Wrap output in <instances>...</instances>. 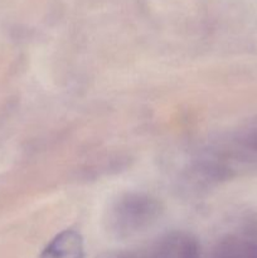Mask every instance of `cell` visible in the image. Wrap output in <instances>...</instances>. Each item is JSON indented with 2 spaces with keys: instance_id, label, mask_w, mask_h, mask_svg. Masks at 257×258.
Wrapping results in <instances>:
<instances>
[{
  "instance_id": "cell-1",
  "label": "cell",
  "mask_w": 257,
  "mask_h": 258,
  "mask_svg": "<svg viewBox=\"0 0 257 258\" xmlns=\"http://www.w3.org/2000/svg\"><path fill=\"white\" fill-rule=\"evenodd\" d=\"M158 199L146 193L128 191L121 194L106 212L105 226L116 239H133L150 231L161 217Z\"/></svg>"
},
{
  "instance_id": "cell-2",
  "label": "cell",
  "mask_w": 257,
  "mask_h": 258,
  "mask_svg": "<svg viewBox=\"0 0 257 258\" xmlns=\"http://www.w3.org/2000/svg\"><path fill=\"white\" fill-rule=\"evenodd\" d=\"M209 258H257V224L244 222L214 243Z\"/></svg>"
},
{
  "instance_id": "cell-3",
  "label": "cell",
  "mask_w": 257,
  "mask_h": 258,
  "mask_svg": "<svg viewBox=\"0 0 257 258\" xmlns=\"http://www.w3.org/2000/svg\"><path fill=\"white\" fill-rule=\"evenodd\" d=\"M39 258H85L82 236L73 229L60 232L45 246Z\"/></svg>"
},
{
  "instance_id": "cell-4",
  "label": "cell",
  "mask_w": 257,
  "mask_h": 258,
  "mask_svg": "<svg viewBox=\"0 0 257 258\" xmlns=\"http://www.w3.org/2000/svg\"><path fill=\"white\" fill-rule=\"evenodd\" d=\"M115 258H126V254H120V256L115 257Z\"/></svg>"
}]
</instances>
